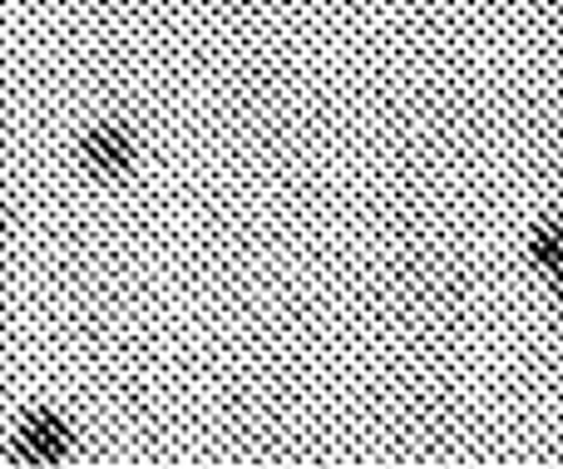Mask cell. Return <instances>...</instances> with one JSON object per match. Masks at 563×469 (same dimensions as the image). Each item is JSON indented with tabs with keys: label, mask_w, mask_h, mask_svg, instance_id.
<instances>
[{
	"label": "cell",
	"mask_w": 563,
	"mask_h": 469,
	"mask_svg": "<svg viewBox=\"0 0 563 469\" xmlns=\"http://www.w3.org/2000/svg\"><path fill=\"white\" fill-rule=\"evenodd\" d=\"M79 168L89 178H104V183H119L139 168V138L129 124L119 119H104V124H89L79 134Z\"/></svg>",
	"instance_id": "cell-1"
},
{
	"label": "cell",
	"mask_w": 563,
	"mask_h": 469,
	"mask_svg": "<svg viewBox=\"0 0 563 469\" xmlns=\"http://www.w3.org/2000/svg\"><path fill=\"white\" fill-rule=\"evenodd\" d=\"M69 450H75V431H69V421L59 411H49V405H35V411L15 425V440H10V455H15L20 465H59V460H69Z\"/></svg>",
	"instance_id": "cell-2"
},
{
	"label": "cell",
	"mask_w": 563,
	"mask_h": 469,
	"mask_svg": "<svg viewBox=\"0 0 563 469\" xmlns=\"http://www.w3.org/2000/svg\"><path fill=\"white\" fill-rule=\"evenodd\" d=\"M529 257H534L544 272H559L563 267V208L549 217V223L534 227V237H529Z\"/></svg>",
	"instance_id": "cell-3"
},
{
	"label": "cell",
	"mask_w": 563,
	"mask_h": 469,
	"mask_svg": "<svg viewBox=\"0 0 563 469\" xmlns=\"http://www.w3.org/2000/svg\"><path fill=\"white\" fill-rule=\"evenodd\" d=\"M549 277H554V297L563 302V267H559V272H549Z\"/></svg>",
	"instance_id": "cell-4"
},
{
	"label": "cell",
	"mask_w": 563,
	"mask_h": 469,
	"mask_svg": "<svg viewBox=\"0 0 563 469\" xmlns=\"http://www.w3.org/2000/svg\"><path fill=\"white\" fill-rule=\"evenodd\" d=\"M5 223H10V213H5V203H0V233H5Z\"/></svg>",
	"instance_id": "cell-5"
}]
</instances>
